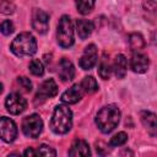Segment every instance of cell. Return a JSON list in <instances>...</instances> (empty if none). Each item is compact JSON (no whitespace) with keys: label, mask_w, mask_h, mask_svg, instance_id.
Wrapping results in <instances>:
<instances>
[{"label":"cell","mask_w":157,"mask_h":157,"mask_svg":"<svg viewBox=\"0 0 157 157\" xmlns=\"http://www.w3.org/2000/svg\"><path fill=\"white\" fill-rule=\"evenodd\" d=\"M120 120V110L114 104H108L97 113L96 115V124L98 129L103 134H109L113 131Z\"/></svg>","instance_id":"1"},{"label":"cell","mask_w":157,"mask_h":157,"mask_svg":"<svg viewBox=\"0 0 157 157\" xmlns=\"http://www.w3.org/2000/svg\"><path fill=\"white\" fill-rule=\"evenodd\" d=\"M72 126V112L65 104H59L53 112L50 120V129L59 135L66 134Z\"/></svg>","instance_id":"2"},{"label":"cell","mask_w":157,"mask_h":157,"mask_svg":"<svg viewBox=\"0 0 157 157\" xmlns=\"http://www.w3.org/2000/svg\"><path fill=\"white\" fill-rule=\"evenodd\" d=\"M10 49L16 56H29V55H33L37 52L36 38L28 32L20 33L12 40V43L10 45Z\"/></svg>","instance_id":"3"},{"label":"cell","mask_w":157,"mask_h":157,"mask_svg":"<svg viewBox=\"0 0 157 157\" xmlns=\"http://www.w3.org/2000/svg\"><path fill=\"white\" fill-rule=\"evenodd\" d=\"M56 40L58 44L63 48H70L74 44V27L71 18L66 15H64L58 25L56 31Z\"/></svg>","instance_id":"4"},{"label":"cell","mask_w":157,"mask_h":157,"mask_svg":"<svg viewBox=\"0 0 157 157\" xmlns=\"http://www.w3.org/2000/svg\"><path fill=\"white\" fill-rule=\"evenodd\" d=\"M43 130V120L38 114H31L26 117L22 121V131L26 136L36 139L40 135Z\"/></svg>","instance_id":"5"},{"label":"cell","mask_w":157,"mask_h":157,"mask_svg":"<svg viewBox=\"0 0 157 157\" xmlns=\"http://www.w3.org/2000/svg\"><path fill=\"white\" fill-rule=\"evenodd\" d=\"M0 137L5 142H12L17 137V126L15 121L7 117L0 118Z\"/></svg>","instance_id":"6"},{"label":"cell","mask_w":157,"mask_h":157,"mask_svg":"<svg viewBox=\"0 0 157 157\" xmlns=\"http://www.w3.org/2000/svg\"><path fill=\"white\" fill-rule=\"evenodd\" d=\"M5 107H6L9 113H11L13 115H17V114H21L26 109L27 101L20 93H10L6 97Z\"/></svg>","instance_id":"7"},{"label":"cell","mask_w":157,"mask_h":157,"mask_svg":"<svg viewBox=\"0 0 157 157\" xmlns=\"http://www.w3.org/2000/svg\"><path fill=\"white\" fill-rule=\"evenodd\" d=\"M32 26L39 34L47 33L49 29V15L40 9H36L32 15Z\"/></svg>","instance_id":"8"},{"label":"cell","mask_w":157,"mask_h":157,"mask_svg":"<svg viewBox=\"0 0 157 157\" xmlns=\"http://www.w3.org/2000/svg\"><path fill=\"white\" fill-rule=\"evenodd\" d=\"M97 59H98L97 48L94 44H90L85 48V52H83L82 56L80 58L78 64L83 70H91L96 65Z\"/></svg>","instance_id":"9"},{"label":"cell","mask_w":157,"mask_h":157,"mask_svg":"<svg viewBox=\"0 0 157 157\" xmlns=\"http://www.w3.org/2000/svg\"><path fill=\"white\" fill-rule=\"evenodd\" d=\"M58 86L53 78H48L42 82V85L38 88V92L36 94V101H45L48 98H52L56 94Z\"/></svg>","instance_id":"10"},{"label":"cell","mask_w":157,"mask_h":157,"mask_svg":"<svg viewBox=\"0 0 157 157\" xmlns=\"http://www.w3.org/2000/svg\"><path fill=\"white\" fill-rule=\"evenodd\" d=\"M148 64H150V60H148L147 55H145L140 52H135L130 59V67L134 72H137V74L146 72L148 69Z\"/></svg>","instance_id":"11"},{"label":"cell","mask_w":157,"mask_h":157,"mask_svg":"<svg viewBox=\"0 0 157 157\" xmlns=\"http://www.w3.org/2000/svg\"><path fill=\"white\" fill-rule=\"evenodd\" d=\"M83 93L85 92H83L81 85L75 83L61 94V102L65 104H75L82 98Z\"/></svg>","instance_id":"12"},{"label":"cell","mask_w":157,"mask_h":157,"mask_svg":"<svg viewBox=\"0 0 157 157\" xmlns=\"http://www.w3.org/2000/svg\"><path fill=\"white\" fill-rule=\"evenodd\" d=\"M58 74H59V77L61 78V81H64V82L71 81L75 77V67H74V64L69 59L63 58L60 60V63H59Z\"/></svg>","instance_id":"13"},{"label":"cell","mask_w":157,"mask_h":157,"mask_svg":"<svg viewBox=\"0 0 157 157\" xmlns=\"http://www.w3.org/2000/svg\"><path fill=\"white\" fill-rule=\"evenodd\" d=\"M140 118H141V121H142L144 126L146 128L147 132L151 136H156L157 124H156V115H155V113L148 112V110H142L140 113Z\"/></svg>","instance_id":"14"},{"label":"cell","mask_w":157,"mask_h":157,"mask_svg":"<svg viewBox=\"0 0 157 157\" xmlns=\"http://www.w3.org/2000/svg\"><path fill=\"white\" fill-rule=\"evenodd\" d=\"M90 155H91L90 146L85 140H75L71 145V148L69 150V156L72 157H78V156L87 157Z\"/></svg>","instance_id":"15"},{"label":"cell","mask_w":157,"mask_h":157,"mask_svg":"<svg viewBox=\"0 0 157 157\" xmlns=\"http://www.w3.org/2000/svg\"><path fill=\"white\" fill-rule=\"evenodd\" d=\"M126 69H128V60L123 54H118L114 59L113 63V70L114 74L118 78H123L126 74Z\"/></svg>","instance_id":"16"},{"label":"cell","mask_w":157,"mask_h":157,"mask_svg":"<svg viewBox=\"0 0 157 157\" xmlns=\"http://www.w3.org/2000/svg\"><path fill=\"white\" fill-rule=\"evenodd\" d=\"M76 31L81 39H86L91 36L93 31V23L88 20H77L76 21Z\"/></svg>","instance_id":"17"},{"label":"cell","mask_w":157,"mask_h":157,"mask_svg":"<svg viewBox=\"0 0 157 157\" xmlns=\"http://www.w3.org/2000/svg\"><path fill=\"white\" fill-rule=\"evenodd\" d=\"M81 87L85 93H94L98 90V83L93 76H86L81 81Z\"/></svg>","instance_id":"18"},{"label":"cell","mask_w":157,"mask_h":157,"mask_svg":"<svg viewBox=\"0 0 157 157\" xmlns=\"http://www.w3.org/2000/svg\"><path fill=\"white\" fill-rule=\"evenodd\" d=\"M129 43H130V47H131V49L134 52H140L145 47L144 37L140 33H132V34H130Z\"/></svg>","instance_id":"19"},{"label":"cell","mask_w":157,"mask_h":157,"mask_svg":"<svg viewBox=\"0 0 157 157\" xmlns=\"http://www.w3.org/2000/svg\"><path fill=\"white\" fill-rule=\"evenodd\" d=\"M75 2H76L77 11L81 15H87L92 11V9L96 4V0H75Z\"/></svg>","instance_id":"20"},{"label":"cell","mask_w":157,"mask_h":157,"mask_svg":"<svg viewBox=\"0 0 157 157\" xmlns=\"http://www.w3.org/2000/svg\"><path fill=\"white\" fill-rule=\"evenodd\" d=\"M110 72H112V66L108 61V59L105 58V55L102 58L101 63H99V66H98V75L101 76V78L103 80H108L109 76H110Z\"/></svg>","instance_id":"21"},{"label":"cell","mask_w":157,"mask_h":157,"mask_svg":"<svg viewBox=\"0 0 157 157\" xmlns=\"http://www.w3.org/2000/svg\"><path fill=\"white\" fill-rule=\"evenodd\" d=\"M29 71L31 74H33L34 76H42L44 74V66L42 64L40 60L38 59H33L31 63H29Z\"/></svg>","instance_id":"22"},{"label":"cell","mask_w":157,"mask_h":157,"mask_svg":"<svg viewBox=\"0 0 157 157\" xmlns=\"http://www.w3.org/2000/svg\"><path fill=\"white\" fill-rule=\"evenodd\" d=\"M126 141H128V134H126V132H124V131H121V132L115 134V135L110 139L109 145H110L112 147H118V146L124 145Z\"/></svg>","instance_id":"23"},{"label":"cell","mask_w":157,"mask_h":157,"mask_svg":"<svg viewBox=\"0 0 157 157\" xmlns=\"http://www.w3.org/2000/svg\"><path fill=\"white\" fill-rule=\"evenodd\" d=\"M34 151H36V156H45V157L56 156V151L53 147L48 146V145H42L37 150H34Z\"/></svg>","instance_id":"24"},{"label":"cell","mask_w":157,"mask_h":157,"mask_svg":"<svg viewBox=\"0 0 157 157\" xmlns=\"http://www.w3.org/2000/svg\"><path fill=\"white\" fill-rule=\"evenodd\" d=\"M17 83H18V86L22 88V91H25V92H31V90H32V82H31L29 78H27V77H25V76L18 77V78H17Z\"/></svg>","instance_id":"25"},{"label":"cell","mask_w":157,"mask_h":157,"mask_svg":"<svg viewBox=\"0 0 157 157\" xmlns=\"http://www.w3.org/2000/svg\"><path fill=\"white\" fill-rule=\"evenodd\" d=\"M13 29H15L13 23H12L11 21H9V20L4 21V22L0 25V31H1V33L5 34V36H10V34L13 32Z\"/></svg>","instance_id":"26"},{"label":"cell","mask_w":157,"mask_h":157,"mask_svg":"<svg viewBox=\"0 0 157 157\" xmlns=\"http://www.w3.org/2000/svg\"><path fill=\"white\" fill-rule=\"evenodd\" d=\"M13 5L7 0V1H4L1 5H0V11L2 12V13H12L13 12Z\"/></svg>","instance_id":"27"},{"label":"cell","mask_w":157,"mask_h":157,"mask_svg":"<svg viewBox=\"0 0 157 157\" xmlns=\"http://www.w3.org/2000/svg\"><path fill=\"white\" fill-rule=\"evenodd\" d=\"M25 156H36V151L33 148H27L25 152H23Z\"/></svg>","instance_id":"28"},{"label":"cell","mask_w":157,"mask_h":157,"mask_svg":"<svg viewBox=\"0 0 157 157\" xmlns=\"http://www.w3.org/2000/svg\"><path fill=\"white\" fill-rule=\"evenodd\" d=\"M2 90H4V86H2V83H1V82H0V93H1V92H2Z\"/></svg>","instance_id":"29"}]
</instances>
